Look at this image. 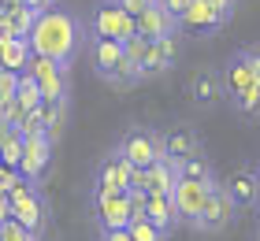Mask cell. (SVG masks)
I'll return each instance as SVG.
<instances>
[{
	"mask_svg": "<svg viewBox=\"0 0 260 241\" xmlns=\"http://www.w3.org/2000/svg\"><path fill=\"white\" fill-rule=\"evenodd\" d=\"M145 223L156 226L164 237H171V234L182 226V223H179V212H175L171 193H145Z\"/></svg>",
	"mask_w": 260,
	"mask_h": 241,
	"instance_id": "obj_17",
	"label": "cell"
},
{
	"mask_svg": "<svg viewBox=\"0 0 260 241\" xmlns=\"http://www.w3.org/2000/svg\"><path fill=\"white\" fill-rule=\"evenodd\" d=\"M82 30H86V38L126 45L134 38V15H126L115 0H93L86 19H82Z\"/></svg>",
	"mask_w": 260,
	"mask_h": 241,
	"instance_id": "obj_4",
	"label": "cell"
},
{
	"mask_svg": "<svg viewBox=\"0 0 260 241\" xmlns=\"http://www.w3.org/2000/svg\"><path fill=\"white\" fill-rule=\"evenodd\" d=\"M15 86H19V75H11V71H0V112L15 100Z\"/></svg>",
	"mask_w": 260,
	"mask_h": 241,
	"instance_id": "obj_28",
	"label": "cell"
},
{
	"mask_svg": "<svg viewBox=\"0 0 260 241\" xmlns=\"http://www.w3.org/2000/svg\"><path fill=\"white\" fill-rule=\"evenodd\" d=\"M130 182H134V167H130L119 152H108L104 160L97 163V171H93V193H126Z\"/></svg>",
	"mask_w": 260,
	"mask_h": 241,
	"instance_id": "obj_9",
	"label": "cell"
},
{
	"mask_svg": "<svg viewBox=\"0 0 260 241\" xmlns=\"http://www.w3.org/2000/svg\"><path fill=\"white\" fill-rule=\"evenodd\" d=\"M52 152H56V141L49 134H34V137H22V160H19V175L26 182H41L45 171L52 163Z\"/></svg>",
	"mask_w": 260,
	"mask_h": 241,
	"instance_id": "obj_10",
	"label": "cell"
},
{
	"mask_svg": "<svg viewBox=\"0 0 260 241\" xmlns=\"http://www.w3.org/2000/svg\"><path fill=\"white\" fill-rule=\"evenodd\" d=\"M0 241H41V237H30L15 219H4L0 223Z\"/></svg>",
	"mask_w": 260,
	"mask_h": 241,
	"instance_id": "obj_29",
	"label": "cell"
},
{
	"mask_svg": "<svg viewBox=\"0 0 260 241\" xmlns=\"http://www.w3.org/2000/svg\"><path fill=\"white\" fill-rule=\"evenodd\" d=\"M34 19H38V15H34L30 8H15V11H11L8 22H11V30H15V38L26 41V33H30V26H34Z\"/></svg>",
	"mask_w": 260,
	"mask_h": 241,
	"instance_id": "obj_26",
	"label": "cell"
},
{
	"mask_svg": "<svg viewBox=\"0 0 260 241\" xmlns=\"http://www.w3.org/2000/svg\"><path fill=\"white\" fill-rule=\"evenodd\" d=\"M234 219H238V208H234V200L227 197L223 182L216 178V182L208 186L205 208H201L197 223H193V230H197V234H208V237H216V234H223V230H227V226H231Z\"/></svg>",
	"mask_w": 260,
	"mask_h": 241,
	"instance_id": "obj_7",
	"label": "cell"
},
{
	"mask_svg": "<svg viewBox=\"0 0 260 241\" xmlns=\"http://www.w3.org/2000/svg\"><path fill=\"white\" fill-rule=\"evenodd\" d=\"M22 71L38 82L41 100H67L71 96V67H60V63H52V59H45V56H30Z\"/></svg>",
	"mask_w": 260,
	"mask_h": 241,
	"instance_id": "obj_8",
	"label": "cell"
},
{
	"mask_svg": "<svg viewBox=\"0 0 260 241\" xmlns=\"http://www.w3.org/2000/svg\"><path fill=\"white\" fill-rule=\"evenodd\" d=\"M82 48H86V59H89L93 75H97L104 86H112V89H134V86H138V75H134V67L126 63L123 45L86 38V45H82Z\"/></svg>",
	"mask_w": 260,
	"mask_h": 241,
	"instance_id": "obj_2",
	"label": "cell"
},
{
	"mask_svg": "<svg viewBox=\"0 0 260 241\" xmlns=\"http://www.w3.org/2000/svg\"><path fill=\"white\" fill-rule=\"evenodd\" d=\"M223 189H227V197L234 200V208H256L260 204V175L256 167H238L227 182H223Z\"/></svg>",
	"mask_w": 260,
	"mask_h": 241,
	"instance_id": "obj_16",
	"label": "cell"
},
{
	"mask_svg": "<svg viewBox=\"0 0 260 241\" xmlns=\"http://www.w3.org/2000/svg\"><path fill=\"white\" fill-rule=\"evenodd\" d=\"M101 241H130L126 230H101Z\"/></svg>",
	"mask_w": 260,
	"mask_h": 241,
	"instance_id": "obj_37",
	"label": "cell"
},
{
	"mask_svg": "<svg viewBox=\"0 0 260 241\" xmlns=\"http://www.w3.org/2000/svg\"><path fill=\"white\" fill-rule=\"evenodd\" d=\"M160 4H164V8H168V11H171V15H175V19H179V15H182V11H186V4H190V0H160Z\"/></svg>",
	"mask_w": 260,
	"mask_h": 241,
	"instance_id": "obj_35",
	"label": "cell"
},
{
	"mask_svg": "<svg viewBox=\"0 0 260 241\" xmlns=\"http://www.w3.org/2000/svg\"><path fill=\"white\" fill-rule=\"evenodd\" d=\"M219 78H223V100H227L234 112L260 115V89L253 86V75H249V67H245V52L242 48L231 52V59L219 71Z\"/></svg>",
	"mask_w": 260,
	"mask_h": 241,
	"instance_id": "obj_5",
	"label": "cell"
},
{
	"mask_svg": "<svg viewBox=\"0 0 260 241\" xmlns=\"http://www.w3.org/2000/svg\"><path fill=\"white\" fill-rule=\"evenodd\" d=\"M186 93H190L193 108L201 112H212V108L223 104V78H219V67H197L190 82H186Z\"/></svg>",
	"mask_w": 260,
	"mask_h": 241,
	"instance_id": "obj_15",
	"label": "cell"
},
{
	"mask_svg": "<svg viewBox=\"0 0 260 241\" xmlns=\"http://www.w3.org/2000/svg\"><path fill=\"white\" fill-rule=\"evenodd\" d=\"M4 219H11V204H8V197H0V223Z\"/></svg>",
	"mask_w": 260,
	"mask_h": 241,
	"instance_id": "obj_39",
	"label": "cell"
},
{
	"mask_svg": "<svg viewBox=\"0 0 260 241\" xmlns=\"http://www.w3.org/2000/svg\"><path fill=\"white\" fill-rule=\"evenodd\" d=\"M8 41H15V30H11L8 15H0V45H8Z\"/></svg>",
	"mask_w": 260,
	"mask_h": 241,
	"instance_id": "obj_34",
	"label": "cell"
},
{
	"mask_svg": "<svg viewBox=\"0 0 260 241\" xmlns=\"http://www.w3.org/2000/svg\"><path fill=\"white\" fill-rule=\"evenodd\" d=\"M30 56H45L60 67H71L82 56V45H86V30H82V19L75 11H67L60 4H52L49 11H41L34 19V26L26 33Z\"/></svg>",
	"mask_w": 260,
	"mask_h": 241,
	"instance_id": "obj_1",
	"label": "cell"
},
{
	"mask_svg": "<svg viewBox=\"0 0 260 241\" xmlns=\"http://www.w3.org/2000/svg\"><path fill=\"white\" fill-rule=\"evenodd\" d=\"M15 8H26L22 0H0V15H11Z\"/></svg>",
	"mask_w": 260,
	"mask_h": 241,
	"instance_id": "obj_38",
	"label": "cell"
},
{
	"mask_svg": "<svg viewBox=\"0 0 260 241\" xmlns=\"http://www.w3.org/2000/svg\"><path fill=\"white\" fill-rule=\"evenodd\" d=\"M8 204H11V219L30 237L45 234V226H49V200H45V193H41V182H26V178L19 175V182L8 193Z\"/></svg>",
	"mask_w": 260,
	"mask_h": 241,
	"instance_id": "obj_3",
	"label": "cell"
},
{
	"mask_svg": "<svg viewBox=\"0 0 260 241\" xmlns=\"http://www.w3.org/2000/svg\"><path fill=\"white\" fill-rule=\"evenodd\" d=\"M256 175H260V167H256Z\"/></svg>",
	"mask_w": 260,
	"mask_h": 241,
	"instance_id": "obj_40",
	"label": "cell"
},
{
	"mask_svg": "<svg viewBox=\"0 0 260 241\" xmlns=\"http://www.w3.org/2000/svg\"><path fill=\"white\" fill-rule=\"evenodd\" d=\"M126 234H130V241H168L156 226H149L145 219H138V223H130L126 226Z\"/></svg>",
	"mask_w": 260,
	"mask_h": 241,
	"instance_id": "obj_27",
	"label": "cell"
},
{
	"mask_svg": "<svg viewBox=\"0 0 260 241\" xmlns=\"http://www.w3.org/2000/svg\"><path fill=\"white\" fill-rule=\"evenodd\" d=\"M15 104L22 112H34L41 104V93H38V82H34L26 71H19V86H15Z\"/></svg>",
	"mask_w": 260,
	"mask_h": 241,
	"instance_id": "obj_24",
	"label": "cell"
},
{
	"mask_svg": "<svg viewBox=\"0 0 260 241\" xmlns=\"http://www.w3.org/2000/svg\"><path fill=\"white\" fill-rule=\"evenodd\" d=\"M89 212L101 230H126V223H130L126 193H93L89 189Z\"/></svg>",
	"mask_w": 260,
	"mask_h": 241,
	"instance_id": "obj_13",
	"label": "cell"
},
{
	"mask_svg": "<svg viewBox=\"0 0 260 241\" xmlns=\"http://www.w3.org/2000/svg\"><path fill=\"white\" fill-rule=\"evenodd\" d=\"M179 30H190V33H216V30H223V22L216 19V11H212V4L208 0H190L186 4V11L179 15Z\"/></svg>",
	"mask_w": 260,
	"mask_h": 241,
	"instance_id": "obj_18",
	"label": "cell"
},
{
	"mask_svg": "<svg viewBox=\"0 0 260 241\" xmlns=\"http://www.w3.org/2000/svg\"><path fill=\"white\" fill-rule=\"evenodd\" d=\"M208 4H212V11H216V19L227 26V22L234 19V8H238V0H208Z\"/></svg>",
	"mask_w": 260,
	"mask_h": 241,
	"instance_id": "obj_31",
	"label": "cell"
},
{
	"mask_svg": "<svg viewBox=\"0 0 260 241\" xmlns=\"http://www.w3.org/2000/svg\"><path fill=\"white\" fill-rule=\"evenodd\" d=\"M19 160H22V134L19 130H8V137L0 141V163L19 171Z\"/></svg>",
	"mask_w": 260,
	"mask_h": 241,
	"instance_id": "obj_25",
	"label": "cell"
},
{
	"mask_svg": "<svg viewBox=\"0 0 260 241\" xmlns=\"http://www.w3.org/2000/svg\"><path fill=\"white\" fill-rule=\"evenodd\" d=\"M164 152L171 160H190V156H205V141L193 126H179L171 134H164Z\"/></svg>",
	"mask_w": 260,
	"mask_h": 241,
	"instance_id": "obj_19",
	"label": "cell"
},
{
	"mask_svg": "<svg viewBox=\"0 0 260 241\" xmlns=\"http://www.w3.org/2000/svg\"><path fill=\"white\" fill-rule=\"evenodd\" d=\"M22 4H26V8L34 11V15H41V11H49V8L56 4V0H22Z\"/></svg>",
	"mask_w": 260,
	"mask_h": 241,
	"instance_id": "obj_36",
	"label": "cell"
},
{
	"mask_svg": "<svg viewBox=\"0 0 260 241\" xmlns=\"http://www.w3.org/2000/svg\"><path fill=\"white\" fill-rule=\"evenodd\" d=\"M26 59H30V45L22 41V38L0 45V71H11V75H19V71L26 67Z\"/></svg>",
	"mask_w": 260,
	"mask_h": 241,
	"instance_id": "obj_23",
	"label": "cell"
},
{
	"mask_svg": "<svg viewBox=\"0 0 260 241\" xmlns=\"http://www.w3.org/2000/svg\"><path fill=\"white\" fill-rule=\"evenodd\" d=\"M256 241H260V234H256Z\"/></svg>",
	"mask_w": 260,
	"mask_h": 241,
	"instance_id": "obj_41",
	"label": "cell"
},
{
	"mask_svg": "<svg viewBox=\"0 0 260 241\" xmlns=\"http://www.w3.org/2000/svg\"><path fill=\"white\" fill-rule=\"evenodd\" d=\"M115 4H119L126 15H141V11H145L149 4H156V0H115Z\"/></svg>",
	"mask_w": 260,
	"mask_h": 241,
	"instance_id": "obj_33",
	"label": "cell"
},
{
	"mask_svg": "<svg viewBox=\"0 0 260 241\" xmlns=\"http://www.w3.org/2000/svg\"><path fill=\"white\" fill-rule=\"evenodd\" d=\"M175 178H190V182H212L216 171H212L208 156H190V160H175Z\"/></svg>",
	"mask_w": 260,
	"mask_h": 241,
	"instance_id": "obj_22",
	"label": "cell"
},
{
	"mask_svg": "<svg viewBox=\"0 0 260 241\" xmlns=\"http://www.w3.org/2000/svg\"><path fill=\"white\" fill-rule=\"evenodd\" d=\"M115 152L134 167V171H145L149 163H156L164 152V130H152V126H130L126 134L115 141Z\"/></svg>",
	"mask_w": 260,
	"mask_h": 241,
	"instance_id": "obj_6",
	"label": "cell"
},
{
	"mask_svg": "<svg viewBox=\"0 0 260 241\" xmlns=\"http://www.w3.org/2000/svg\"><path fill=\"white\" fill-rule=\"evenodd\" d=\"M15 182H19V171H11V167H4V163H0V197H8Z\"/></svg>",
	"mask_w": 260,
	"mask_h": 241,
	"instance_id": "obj_32",
	"label": "cell"
},
{
	"mask_svg": "<svg viewBox=\"0 0 260 241\" xmlns=\"http://www.w3.org/2000/svg\"><path fill=\"white\" fill-rule=\"evenodd\" d=\"M212 182H216V178H212ZM212 182H190V178H175L171 200H175V212H179V223H182V226H190V230H193V223H197L201 208H205V197H208V186H212Z\"/></svg>",
	"mask_w": 260,
	"mask_h": 241,
	"instance_id": "obj_11",
	"label": "cell"
},
{
	"mask_svg": "<svg viewBox=\"0 0 260 241\" xmlns=\"http://www.w3.org/2000/svg\"><path fill=\"white\" fill-rule=\"evenodd\" d=\"M242 52H245V67H249V75H253V86L260 89V45H245Z\"/></svg>",
	"mask_w": 260,
	"mask_h": 241,
	"instance_id": "obj_30",
	"label": "cell"
},
{
	"mask_svg": "<svg viewBox=\"0 0 260 241\" xmlns=\"http://www.w3.org/2000/svg\"><path fill=\"white\" fill-rule=\"evenodd\" d=\"M179 56H182V33L149 41V56H145V67H141V82L164 78L168 71H175V67H179Z\"/></svg>",
	"mask_w": 260,
	"mask_h": 241,
	"instance_id": "obj_12",
	"label": "cell"
},
{
	"mask_svg": "<svg viewBox=\"0 0 260 241\" xmlns=\"http://www.w3.org/2000/svg\"><path fill=\"white\" fill-rule=\"evenodd\" d=\"M138 186H141V193H171V186H175V160L171 156H160L156 163H149L145 171H138Z\"/></svg>",
	"mask_w": 260,
	"mask_h": 241,
	"instance_id": "obj_20",
	"label": "cell"
},
{
	"mask_svg": "<svg viewBox=\"0 0 260 241\" xmlns=\"http://www.w3.org/2000/svg\"><path fill=\"white\" fill-rule=\"evenodd\" d=\"M175 33H182L179 19H175L160 0L149 4L141 15H134V38H141V41H160V38H175Z\"/></svg>",
	"mask_w": 260,
	"mask_h": 241,
	"instance_id": "obj_14",
	"label": "cell"
},
{
	"mask_svg": "<svg viewBox=\"0 0 260 241\" xmlns=\"http://www.w3.org/2000/svg\"><path fill=\"white\" fill-rule=\"evenodd\" d=\"M38 119H41V130L56 141L63 134V126H67V100H41L38 104Z\"/></svg>",
	"mask_w": 260,
	"mask_h": 241,
	"instance_id": "obj_21",
	"label": "cell"
}]
</instances>
